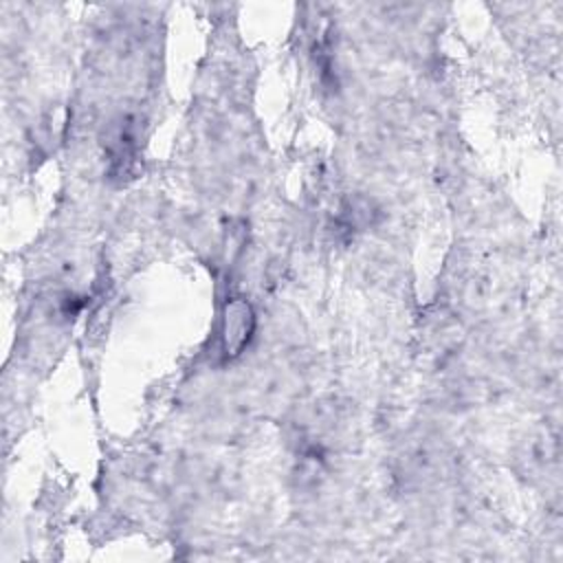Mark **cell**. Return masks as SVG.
<instances>
[{"label":"cell","mask_w":563,"mask_h":563,"mask_svg":"<svg viewBox=\"0 0 563 563\" xmlns=\"http://www.w3.org/2000/svg\"><path fill=\"white\" fill-rule=\"evenodd\" d=\"M139 156V132L136 121L121 119L108 136V158L114 176H130Z\"/></svg>","instance_id":"7a4b0ae2"},{"label":"cell","mask_w":563,"mask_h":563,"mask_svg":"<svg viewBox=\"0 0 563 563\" xmlns=\"http://www.w3.org/2000/svg\"><path fill=\"white\" fill-rule=\"evenodd\" d=\"M253 330H255V314L251 303L242 297L229 299L224 306L222 325H220L224 356L227 358L238 356L249 345Z\"/></svg>","instance_id":"6da1fadb"}]
</instances>
